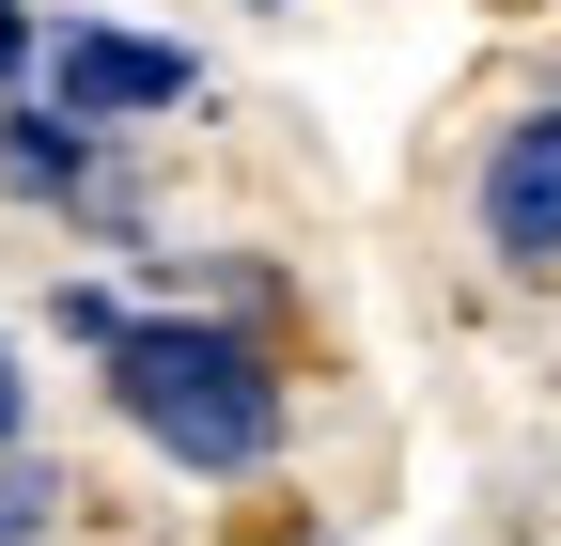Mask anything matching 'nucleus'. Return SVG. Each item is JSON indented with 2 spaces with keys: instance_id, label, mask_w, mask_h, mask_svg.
<instances>
[{
  "instance_id": "f257e3e1",
  "label": "nucleus",
  "mask_w": 561,
  "mask_h": 546,
  "mask_svg": "<svg viewBox=\"0 0 561 546\" xmlns=\"http://www.w3.org/2000/svg\"><path fill=\"white\" fill-rule=\"evenodd\" d=\"M110 422L140 453H172L187 485H250V468H280V360L234 312H125Z\"/></svg>"
},
{
  "instance_id": "f03ea898",
  "label": "nucleus",
  "mask_w": 561,
  "mask_h": 546,
  "mask_svg": "<svg viewBox=\"0 0 561 546\" xmlns=\"http://www.w3.org/2000/svg\"><path fill=\"white\" fill-rule=\"evenodd\" d=\"M32 94L47 110H79L94 141H125V125H157L203 94V62L172 32H125V16H47V62H32Z\"/></svg>"
},
{
  "instance_id": "7ed1b4c3",
  "label": "nucleus",
  "mask_w": 561,
  "mask_h": 546,
  "mask_svg": "<svg viewBox=\"0 0 561 546\" xmlns=\"http://www.w3.org/2000/svg\"><path fill=\"white\" fill-rule=\"evenodd\" d=\"M468 235H483V265H515V282H546V265H561V94H530L500 141H483Z\"/></svg>"
},
{
  "instance_id": "20e7f679",
  "label": "nucleus",
  "mask_w": 561,
  "mask_h": 546,
  "mask_svg": "<svg viewBox=\"0 0 561 546\" xmlns=\"http://www.w3.org/2000/svg\"><path fill=\"white\" fill-rule=\"evenodd\" d=\"M110 157H125V141H94L79 110H47V94H0V203H62V219H79Z\"/></svg>"
},
{
  "instance_id": "39448f33",
  "label": "nucleus",
  "mask_w": 561,
  "mask_h": 546,
  "mask_svg": "<svg viewBox=\"0 0 561 546\" xmlns=\"http://www.w3.org/2000/svg\"><path fill=\"white\" fill-rule=\"evenodd\" d=\"M32 531H62V468L47 453H0V546H32Z\"/></svg>"
},
{
  "instance_id": "423d86ee",
  "label": "nucleus",
  "mask_w": 561,
  "mask_h": 546,
  "mask_svg": "<svg viewBox=\"0 0 561 546\" xmlns=\"http://www.w3.org/2000/svg\"><path fill=\"white\" fill-rule=\"evenodd\" d=\"M47 328H62V344H94V360H110V344H125V282H62V297H47Z\"/></svg>"
},
{
  "instance_id": "0eeeda50",
  "label": "nucleus",
  "mask_w": 561,
  "mask_h": 546,
  "mask_svg": "<svg viewBox=\"0 0 561 546\" xmlns=\"http://www.w3.org/2000/svg\"><path fill=\"white\" fill-rule=\"evenodd\" d=\"M32 62H47V16H32V0H0V94H32Z\"/></svg>"
},
{
  "instance_id": "6e6552de",
  "label": "nucleus",
  "mask_w": 561,
  "mask_h": 546,
  "mask_svg": "<svg viewBox=\"0 0 561 546\" xmlns=\"http://www.w3.org/2000/svg\"><path fill=\"white\" fill-rule=\"evenodd\" d=\"M0 453H32V375H16V344H0Z\"/></svg>"
},
{
  "instance_id": "1a4fd4ad",
  "label": "nucleus",
  "mask_w": 561,
  "mask_h": 546,
  "mask_svg": "<svg viewBox=\"0 0 561 546\" xmlns=\"http://www.w3.org/2000/svg\"><path fill=\"white\" fill-rule=\"evenodd\" d=\"M265 16H280V0H265Z\"/></svg>"
}]
</instances>
